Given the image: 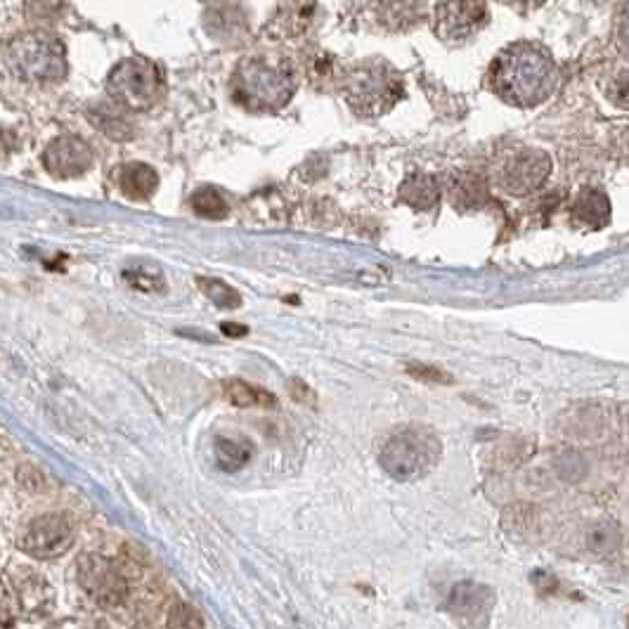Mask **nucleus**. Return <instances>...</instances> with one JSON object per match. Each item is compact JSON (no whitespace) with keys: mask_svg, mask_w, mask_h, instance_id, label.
Listing matches in <instances>:
<instances>
[{"mask_svg":"<svg viewBox=\"0 0 629 629\" xmlns=\"http://www.w3.org/2000/svg\"><path fill=\"white\" fill-rule=\"evenodd\" d=\"M620 530L615 523H596L592 530H589L587 535V547L589 551H594V554H601V556H608V554H615V551L620 549Z\"/></svg>","mask_w":629,"mask_h":629,"instance_id":"nucleus-23","label":"nucleus"},{"mask_svg":"<svg viewBox=\"0 0 629 629\" xmlns=\"http://www.w3.org/2000/svg\"><path fill=\"white\" fill-rule=\"evenodd\" d=\"M235 97L251 112H277L296 90V71L287 57L258 53L239 62L232 79Z\"/></svg>","mask_w":629,"mask_h":629,"instance_id":"nucleus-2","label":"nucleus"},{"mask_svg":"<svg viewBox=\"0 0 629 629\" xmlns=\"http://www.w3.org/2000/svg\"><path fill=\"white\" fill-rule=\"evenodd\" d=\"M310 17H313V8L310 5H287V8L280 10L277 24H282L287 31L291 29V34H301L310 24Z\"/></svg>","mask_w":629,"mask_h":629,"instance_id":"nucleus-26","label":"nucleus"},{"mask_svg":"<svg viewBox=\"0 0 629 629\" xmlns=\"http://www.w3.org/2000/svg\"><path fill=\"white\" fill-rule=\"evenodd\" d=\"M440 194H443V187H440L436 175L429 173H412L400 185V199L407 206H412L414 211H431L433 206H438Z\"/></svg>","mask_w":629,"mask_h":629,"instance_id":"nucleus-16","label":"nucleus"},{"mask_svg":"<svg viewBox=\"0 0 629 629\" xmlns=\"http://www.w3.org/2000/svg\"><path fill=\"white\" fill-rule=\"evenodd\" d=\"M440 457H443V445L436 433L424 426H405L386 440L379 462L381 469L395 481L410 483L436 469Z\"/></svg>","mask_w":629,"mask_h":629,"instance_id":"nucleus-4","label":"nucleus"},{"mask_svg":"<svg viewBox=\"0 0 629 629\" xmlns=\"http://www.w3.org/2000/svg\"><path fill=\"white\" fill-rule=\"evenodd\" d=\"M492 90L514 107H537L559 86V67L549 50L537 43H514L497 57L490 69Z\"/></svg>","mask_w":629,"mask_h":629,"instance_id":"nucleus-1","label":"nucleus"},{"mask_svg":"<svg viewBox=\"0 0 629 629\" xmlns=\"http://www.w3.org/2000/svg\"><path fill=\"white\" fill-rule=\"evenodd\" d=\"M88 119L97 131L105 133L109 140L126 142L135 135L131 119L123 114V109L119 105H107V102H100V105L88 109Z\"/></svg>","mask_w":629,"mask_h":629,"instance_id":"nucleus-18","label":"nucleus"},{"mask_svg":"<svg viewBox=\"0 0 629 629\" xmlns=\"http://www.w3.org/2000/svg\"><path fill=\"white\" fill-rule=\"evenodd\" d=\"M223 332L228 336H244L246 327H232V324H223Z\"/></svg>","mask_w":629,"mask_h":629,"instance_id":"nucleus-31","label":"nucleus"},{"mask_svg":"<svg viewBox=\"0 0 629 629\" xmlns=\"http://www.w3.org/2000/svg\"><path fill=\"white\" fill-rule=\"evenodd\" d=\"M204 27L213 41L223 43L244 41L246 31H249L244 12L235 8V5H213V8L206 10Z\"/></svg>","mask_w":629,"mask_h":629,"instance_id":"nucleus-14","label":"nucleus"},{"mask_svg":"<svg viewBox=\"0 0 629 629\" xmlns=\"http://www.w3.org/2000/svg\"><path fill=\"white\" fill-rule=\"evenodd\" d=\"M126 280L131 282V287L142 289V291H159L164 287V277L161 272L152 270V268H135V270H126Z\"/></svg>","mask_w":629,"mask_h":629,"instance_id":"nucleus-27","label":"nucleus"},{"mask_svg":"<svg viewBox=\"0 0 629 629\" xmlns=\"http://www.w3.org/2000/svg\"><path fill=\"white\" fill-rule=\"evenodd\" d=\"M76 540L74 523L64 514H43L24 525L17 537V547L31 559H57L67 554Z\"/></svg>","mask_w":629,"mask_h":629,"instance_id":"nucleus-7","label":"nucleus"},{"mask_svg":"<svg viewBox=\"0 0 629 629\" xmlns=\"http://www.w3.org/2000/svg\"><path fill=\"white\" fill-rule=\"evenodd\" d=\"M17 149V135L10 128H0V161L8 159Z\"/></svg>","mask_w":629,"mask_h":629,"instance_id":"nucleus-29","label":"nucleus"},{"mask_svg":"<svg viewBox=\"0 0 629 629\" xmlns=\"http://www.w3.org/2000/svg\"><path fill=\"white\" fill-rule=\"evenodd\" d=\"M43 166L55 178H76L93 166V147L76 135H60L45 147Z\"/></svg>","mask_w":629,"mask_h":629,"instance_id":"nucleus-13","label":"nucleus"},{"mask_svg":"<svg viewBox=\"0 0 629 629\" xmlns=\"http://www.w3.org/2000/svg\"><path fill=\"white\" fill-rule=\"evenodd\" d=\"M190 204L197 216L209 218V220H220L230 213L228 201L223 199V194H220L218 190H213V187H201V190L194 192Z\"/></svg>","mask_w":629,"mask_h":629,"instance_id":"nucleus-22","label":"nucleus"},{"mask_svg":"<svg viewBox=\"0 0 629 629\" xmlns=\"http://www.w3.org/2000/svg\"><path fill=\"white\" fill-rule=\"evenodd\" d=\"M199 287L220 308H239L242 306V296H239L232 287H228L225 282L213 280V277H199Z\"/></svg>","mask_w":629,"mask_h":629,"instance_id":"nucleus-24","label":"nucleus"},{"mask_svg":"<svg viewBox=\"0 0 629 629\" xmlns=\"http://www.w3.org/2000/svg\"><path fill=\"white\" fill-rule=\"evenodd\" d=\"M254 452V443L249 438L239 436V433H235V436H218L216 443H213L218 469L225 473L242 471L254 459Z\"/></svg>","mask_w":629,"mask_h":629,"instance_id":"nucleus-17","label":"nucleus"},{"mask_svg":"<svg viewBox=\"0 0 629 629\" xmlns=\"http://www.w3.org/2000/svg\"><path fill=\"white\" fill-rule=\"evenodd\" d=\"M119 190L128 199H149L159 190V175L152 166L140 164V161L126 164L119 171Z\"/></svg>","mask_w":629,"mask_h":629,"instance_id":"nucleus-19","label":"nucleus"},{"mask_svg":"<svg viewBox=\"0 0 629 629\" xmlns=\"http://www.w3.org/2000/svg\"><path fill=\"white\" fill-rule=\"evenodd\" d=\"M79 585L102 608H116L126 601L128 580L114 561L100 554H86L79 559Z\"/></svg>","mask_w":629,"mask_h":629,"instance_id":"nucleus-8","label":"nucleus"},{"mask_svg":"<svg viewBox=\"0 0 629 629\" xmlns=\"http://www.w3.org/2000/svg\"><path fill=\"white\" fill-rule=\"evenodd\" d=\"M450 194H452V201H455L459 209H471V206L481 204L483 201L485 185L481 178H476V175L462 173L452 178Z\"/></svg>","mask_w":629,"mask_h":629,"instance_id":"nucleus-21","label":"nucleus"},{"mask_svg":"<svg viewBox=\"0 0 629 629\" xmlns=\"http://www.w3.org/2000/svg\"><path fill=\"white\" fill-rule=\"evenodd\" d=\"M611 97L620 107H627V71H622L618 76V90H613Z\"/></svg>","mask_w":629,"mask_h":629,"instance_id":"nucleus-30","label":"nucleus"},{"mask_svg":"<svg viewBox=\"0 0 629 629\" xmlns=\"http://www.w3.org/2000/svg\"><path fill=\"white\" fill-rule=\"evenodd\" d=\"M490 12L483 3H443L436 5L433 29L440 41L464 43L488 24Z\"/></svg>","mask_w":629,"mask_h":629,"instance_id":"nucleus-12","label":"nucleus"},{"mask_svg":"<svg viewBox=\"0 0 629 629\" xmlns=\"http://www.w3.org/2000/svg\"><path fill=\"white\" fill-rule=\"evenodd\" d=\"M161 71L147 57H128L116 64L107 79V93L114 105L128 112H147L161 97Z\"/></svg>","mask_w":629,"mask_h":629,"instance_id":"nucleus-6","label":"nucleus"},{"mask_svg":"<svg viewBox=\"0 0 629 629\" xmlns=\"http://www.w3.org/2000/svg\"><path fill=\"white\" fill-rule=\"evenodd\" d=\"M348 107L358 116H384L405 97V83L391 64L372 60L350 69L343 79Z\"/></svg>","mask_w":629,"mask_h":629,"instance_id":"nucleus-3","label":"nucleus"},{"mask_svg":"<svg viewBox=\"0 0 629 629\" xmlns=\"http://www.w3.org/2000/svg\"><path fill=\"white\" fill-rule=\"evenodd\" d=\"M223 393H225V398L237 407H275L277 405L275 395L239 379L223 381Z\"/></svg>","mask_w":629,"mask_h":629,"instance_id":"nucleus-20","label":"nucleus"},{"mask_svg":"<svg viewBox=\"0 0 629 629\" xmlns=\"http://www.w3.org/2000/svg\"><path fill=\"white\" fill-rule=\"evenodd\" d=\"M168 629H206L199 611L190 603H175L168 613Z\"/></svg>","mask_w":629,"mask_h":629,"instance_id":"nucleus-25","label":"nucleus"},{"mask_svg":"<svg viewBox=\"0 0 629 629\" xmlns=\"http://www.w3.org/2000/svg\"><path fill=\"white\" fill-rule=\"evenodd\" d=\"M573 220L592 230L606 228L608 220H611V201H608L606 192L594 190V187H585V190L575 197Z\"/></svg>","mask_w":629,"mask_h":629,"instance_id":"nucleus-15","label":"nucleus"},{"mask_svg":"<svg viewBox=\"0 0 629 629\" xmlns=\"http://www.w3.org/2000/svg\"><path fill=\"white\" fill-rule=\"evenodd\" d=\"M8 64L19 79L50 83L62 81L67 76V53L62 41L45 31H29L17 36L8 45Z\"/></svg>","mask_w":629,"mask_h":629,"instance_id":"nucleus-5","label":"nucleus"},{"mask_svg":"<svg viewBox=\"0 0 629 629\" xmlns=\"http://www.w3.org/2000/svg\"><path fill=\"white\" fill-rule=\"evenodd\" d=\"M497 596L488 585L478 582H462L450 592L445 611L462 629H485L495 611Z\"/></svg>","mask_w":629,"mask_h":629,"instance_id":"nucleus-11","label":"nucleus"},{"mask_svg":"<svg viewBox=\"0 0 629 629\" xmlns=\"http://www.w3.org/2000/svg\"><path fill=\"white\" fill-rule=\"evenodd\" d=\"M407 372L419 381H436V384H450L452 381L445 372H440V369L429 367V365H410L407 367Z\"/></svg>","mask_w":629,"mask_h":629,"instance_id":"nucleus-28","label":"nucleus"},{"mask_svg":"<svg viewBox=\"0 0 629 629\" xmlns=\"http://www.w3.org/2000/svg\"><path fill=\"white\" fill-rule=\"evenodd\" d=\"M5 585L10 589L12 603L17 613L27 620H38L53 608V587L48 580L29 566H15L5 575Z\"/></svg>","mask_w":629,"mask_h":629,"instance_id":"nucleus-10","label":"nucleus"},{"mask_svg":"<svg viewBox=\"0 0 629 629\" xmlns=\"http://www.w3.org/2000/svg\"><path fill=\"white\" fill-rule=\"evenodd\" d=\"M551 173V159L542 149H518L499 164L497 183L514 197L540 190Z\"/></svg>","mask_w":629,"mask_h":629,"instance_id":"nucleus-9","label":"nucleus"}]
</instances>
